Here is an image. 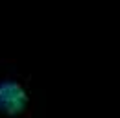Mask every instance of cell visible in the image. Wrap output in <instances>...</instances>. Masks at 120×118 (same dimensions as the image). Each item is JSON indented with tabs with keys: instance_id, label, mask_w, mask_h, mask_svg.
I'll list each match as a JSON object with an SVG mask.
<instances>
[{
	"instance_id": "cell-1",
	"label": "cell",
	"mask_w": 120,
	"mask_h": 118,
	"mask_svg": "<svg viewBox=\"0 0 120 118\" xmlns=\"http://www.w3.org/2000/svg\"><path fill=\"white\" fill-rule=\"evenodd\" d=\"M35 107L31 74L22 70L17 59H0V116L30 118Z\"/></svg>"
}]
</instances>
